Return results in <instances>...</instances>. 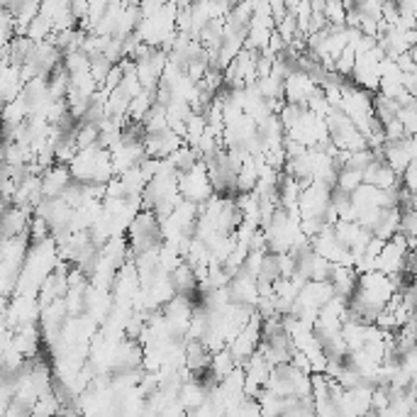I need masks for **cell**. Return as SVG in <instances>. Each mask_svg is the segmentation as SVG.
<instances>
[{"instance_id":"1","label":"cell","mask_w":417,"mask_h":417,"mask_svg":"<svg viewBox=\"0 0 417 417\" xmlns=\"http://www.w3.org/2000/svg\"><path fill=\"white\" fill-rule=\"evenodd\" d=\"M178 207H180V205H178ZM185 210H193L191 203H185ZM176 212H178V210H176ZM180 212H183V207H180ZM180 212H178V215H180ZM185 220H188V217H183V220H180V217H176V215H169V217H166V222H178V232H183Z\"/></svg>"}]
</instances>
